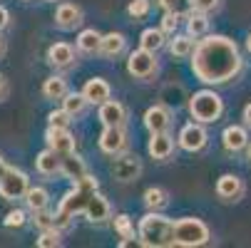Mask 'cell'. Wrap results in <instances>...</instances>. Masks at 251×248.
Returning a JSON list of instances; mask_svg holds the SVG:
<instances>
[{
	"instance_id": "cell-1",
	"label": "cell",
	"mask_w": 251,
	"mask_h": 248,
	"mask_svg": "<svg viewBox=\"0 0 251 248\" xmlns=\"http://www.w3.org/2000/svg\"><path fill=\"white\" fill-rule=\"evenodd\" d=\"M192 69L204 85H224L241 72V55L234 40L209 35L192 52Z\"/></svg>"
},
{
	"instance_id": "cell-2",
	"label": "cell",
	"mask_w": 251,
	"mask_h": 248,
	"mask_svg": "<svg viewBox=\"0 0 251 248\" xmlns=\"http://www.w3.org/2000/svg\"><path fill=\"white\" fill-rule=\"evenodd\" d=\"M137 238L147 248H167L174 246V221L162 216L159 211H150L147 216L139 219Z\"/></svg>"
},
{
	"instance_id": "cell-3",
	"label": "cell",
	"mask_w": 251,
	"mask_h": 248,
	"mask_svg": "<svg viewBox=\"0 0 251 248\" xmlns=\"http://www.w3.org/2000/svg\"><path fill=\"white\" fill-rule=\"evenodd\" d=\"M97 191V179L95 176H85L82 181L75 184L73 191H67L65 199L60 201V208L55 214V226L57 228H67L70 226V219L75 214H85V206L90 201V196Z\"/></svg>"
},
{
	"instance_id": "cell-4",
	"label": "cell",
	"mask_w": 251,
	"mask_h": 248,
	"mask_svg": "<svg viewBox=\"0 0 251 248\" xmlns=\"http://www.w3.org/2000/svg\"><path fill=\"white\" fill-rule=\"evenodd\" d=\"M189 114L194 117V122L211 124V122H217L224 114V102H222V97L217 92L201 90V92H197L189 99Z\"/></svg>"
},
{
	"instance_id": "cell-5",
	"label": "cell",
	"mask_w": 251,
	"mask_h": 248,
	"mask_svg": "<svg viewBox=\"0 0 251 248\" xmlns=\"http://www.w3.org/2000/svg\"><path fill=\"white\" fill-rule=\"evenodd\" d=\"M209 226L201 219H179L174 221V246H184V248H194V246H204L209 243Z\"/></svg>"
},
{
	"instance_id": "cell-6",
	"label": "cell",
	"mask_w": 251,
	"mask_h": 248,
	"mask_svg": "<svg viewBox=\"0 0 251 248\" xmlns=\"http://www.w3.org/2000/svg\"><path fill=\"white\" fill-rule=\"evenodd\" d=\"M27 189H30V179H27V174L20 171V169L8 166V171L0 176V196H3L5 201L25 199Z\"/></svg>"
},
{
	"instance_id": "cell-7",
	"label": "cell",
	"mask_w": 251,
	"mask_h": 248,
	"mask_svg": "<svg viewBox=\"0 0 251 248\" xmlns=\"http://www.w3.org/2000/svg\"><path fill=\"white\" fill-rule=\"evenodd\" d=\"M127 72L137 80H147L157 72V57L154 52L145 50V47H139L134 50L129 57H127Z\"/></svg>"
},
{
	"instance_id": "cell-8",
	"label": "cell",
	"mask_w": 251,
	"mask_h": 248,
	"mask_svg": "<svg viewBox=\"0 0 251 248\" xmlns=\"http://www.w3.org/2000/svg\"><path fill=\"white\" fill-rule=\"evenodd\" d=\"M100 149L110 157L125 154L127 152V132L125 127H104V132L100 134Z\"/></svg>"
},
{
	"instance_id": "cell-9",
	"label": "cell",
	"mask_w": 251,
	"mask_h": 248,
	"mask_svg": "<svg viewBox=\"0 0 251 248\" xmlns=\"http://www.w3.org/2000/svg\"><path fill=\"white\" fill-rule=\"evenodd\" d=\"M206 129L201 127V122H192L187 127H182V132H179V147H182L184 152H201L206 147Z\"/></svg>"
},
{
	"instance_id": "cell-10",
	"label": "cell",
	"mask_w": 251,
	"mask_h": 248,
	"mask_svg": "<svg viewBox=\"0 0 251 248\" xmlns=\"http://www.w3.org/2000/svg\"><path fill=\"white\" fill-rule=\"evenodd\" d=\"M45 141H48V147L55 149L60 157L65 154H73L75 152V136L70 134V129H60V127H48L45 132Z\"/></svg>"
},
{
	"instance_id": "cell-11",
	"label": "cell",
	"mask_w": 251,
	"mask_h": 248,
	"mask_svg": "<svg viewBox=\"0 0 251 248\" xmlns=\"http://www.w3.org/2000/svg\"><path fill=\"white\" fill-rule=\"evenodd\" d=\"M142 171V164L137 157H129V154H117L115 161H112V176L117 181H134Z\"/></svg>"
},
{
	"instance_id": "cell-12",
	"label": "cell",
	"mask_w": 251,
	"mask_h": 248,
	"mask_svg": "<svg viewBox=\"0 0 251 248\" xmlns=\"http://www.w3.org/2000/svg\"><path fill=\"white\" fill-rule=\"evenodd\" d=\"M145 127L150 129V134H162L169 132L172 127V112L164 107V104H154L145 112Z\"/></svg>"
},
{
	"instance_id": "cell-13",
	"label": "cell",
	"mask_w": 251,
	"mask_h": 248,
	"mask_svg": "<svg viewBox=\"0 0 251 248\" xmlns=\"http://www.w3.org/2000/svg\"><path fill=\"white\" fill-rule=\"evenodd\" d=\"M217 196L226 203H234V201H241L244 196V181L234 174H224L222 179L217 181Z\"/></svg>"
},
{
	"instance_id": "cell-14",
	"label": "cell",
	"mask_w": 251,
	"mask_h": 248,
	"mask_svg": "<svg viewBox=\"0 0 251 248\" xmlns=\"http://www.w3.org/2000/svg\"><path fill=\"white\" fill-rule=\"evenodd\" d=\"M100 122L104 127H125L127 122V110L125 104L115 102V99H107L100 104Z\"/></svg>"
},
{
	"instance_id": "cell-15",
	"label": "cell",
	"mask_w": 251,
	"mask_h": 248,
	"mask_svg": "<svg viewBox=\"0 0 251 248\" xmlns=\"http://www.w3.org/2000/svg\"><path fill=\"white\" fill-rule=\"evenodd\" d=\"M85 216L92 221V224H107L112 219V208H110V203H107V199L102 196V194H92L90 196V201H87V206H85Z\"/></svg>"
},
{
	"instance_id": "cell-16",
	"label": "cell",
	"mask_w": 251,
	"mask_h": 248,
	"mask_svg": "<svg viewBox=\"0 0 251 248\" xmlns=\"http://www.w3.org/2000/svg\"><path fill=\"white\" fill-rule=\"evenodd\" d=\"M55 23L62 30H75L82 23V10L73 3H60L57 10H55Z\"/></svg>"
},
{
	"instance_id": "cell-17",
	"label": "cell",
	"mask_w": 251,
	"mask_h": 248,
	"mask_svg": "<svg viewBox=\"0 0 251 248\" xmlns=\"http://www.w3.org/2000/svg\"><path fill=\"white\" fill-rule=\"evenodd\" d=\"M60 174L65 176V179H70L73 184H77V181H82V179H85V176H90V174H87V166H85V161H82L80 157H75V152L62 157Z\"/></svg>"
},
{
	"instance_id": "cell-18",
	"label": "cell",
	"mask_w": 251,
	"mask_h": 248,
	"mask_svg": "<svg viewBox=\"0 0 251 248\" xmlns=\"http://www.w3.org/2000/svg\"><path fill=\"white\" fill-rule=\"evenodd\" d=\"M48 60H50L52 67H60V69L73 67L75 65V50H73V45H67V43H55L48 50Z\"/></svg>"
},
{
	"instance_id": "cell-19",
	"label": "cell",
	"mask_w": 251,
	"mask_h": 248,
	"mask_svg": "<svg viewBox=\"0 0 251 248\" xmlns=\"http://www.w3.org/2000/svg\"><path fill=\"white\" fill-rule=\"evenodd\" d=\"M222 144H224L226 152H241V149L249 144V134H246L244 127L231 124V127H226V129L222 132Z\"/></svg>"
},
{
	"instance_id": "cell-20",
	"label": "cell",
	"mask_w": 251,
	"mask_h": 248,
	"mask_svg": "<svg viewBox=\"0 0 251 248\" xmlns=\"http://www.w3.org/2000/svg\"><path fill=\"white\" fill-rule=\"evenodd\" d=\"M150 154L154 157V159H159V161H164V159H169L172 157V152H174V139L169 136V132H162V134H152V139H150Z\"/></svg>"
},
{
	"instance_id": "cell-21",
	"label": "cell",
	"mask_w": 251,
	"mask_h": 248,
	"mask_svg": "<svg viewBox=\"0 0 251 248\" xmlns=\"http://www.w3.org/2000/svg\"><path fill=\"white\" fill-rule=\"evenodd\" d=\"M82 94L90 99V104H102V102L110 99V85H107L102 77H92V80L85 82Z\"/></svg>"
},
{
	"instance_id": "cell-22",
	"label": "cell",
	"mask_w": 251,
	"mask_h": 248,
	"mask_svg": "<svg viewBox=\"0 0 251 248\" xmlns=\"http://www.w3.org/2000/svg\"><path fill=\"white\" fill-rule=\"evenodd\" d=\"M125 45H127V40H125L122 32H107V35H102L100 55H104V57H117V55L125 52Z\"/></svg>"
},
{
	"instance_id": "cell-23",
	"label": "cell",
	"mask_w": 251,
	"mask_h": 248,
	"mask_svg": "<svg viewBox=\"0 0 251 248\" xmlns=\"http://www.w3.org/2000/svg\"><path fill=\"white\" fill-rule=\"evenodd\" d=\"M35 166H38V171L40 174H45V176H52V174H57L60 171V166H62V159H60V154L55 152V149H45V152H40L38 154V159H35Z\"/></svg>"
},
{
	"instance_id": "cell-24",
	"label": "cell",
	"mask_w": 251,
	"mask_h": 248,
	"mask_svg": "<svg viewBox=\"0 0 251 248\" xmlns=\"http://www.w3.org/2000/svg\"><path fill=\"white\" fill-rule=\"evenodd\" d=\"M194 40L197 38H194V35H189V32L187 35H174V40L169 43V52L174 57H189L194 52V47H197Z\"/></svg>"
},
{
	"instance_id": "cell-25",
	"label": "cell",
	"mask_w": 251,
	"mask_h": 248,
	"mask_svg": "<svg viewBox=\"0 0 251 248\" xmlns=\"http://www.w3.org/2000/svg\"><path fill=\"white\" fill-rule=\"evenodd\" d=\"M87 104H90V99H87L82 92H67V94L62 97V110H67L73 117H80V114L87 110Z\"/></svg>"
},
{
	"instance_id": "cell-26",
	"label": "cell",
	"mask_w": 251,
	"mask_h": 248,
	"mask_svg": "<svg viewBox=\"0 0 251 248\" xmlns=\"http://www.w3.org/2000/svg\"><path fill=\"white\" fill-rule=\"evenodd\" d=\"M25 203H27V208L32 211H43V208H48V203H50V194L43 189V186H35V189H27V194H25Z\"/></svg>"
},
{
	"instance_id": "cell-27",
	"label": "cell",
	"mask_w": 251,
	"mask_h": 248,
	"mask_svg": "<svg viewBox=\"0 0 251 248\" xmlns=\"http://www.w3.org/2000/svg\"><path fill=\"white\" fill-rule=\"evenodd\" d=\"M139 47H145V50H150V52L162 50V47H164V30H162V27H159V30H154V27L145 30V32H142V38H139Z\"/></svg>"
},
{
	"instance_id": "cell-28",
	"label": "cell",
	"mask_w": 251,
	"mask_h": 248,
	"mask_svg": "<svg viewBox=\"0 0 251 248\" xmlns=\"http://www.w3.org/2000/svg\"><path fill=\"white\" fill-rule=\"evenodd\" d=\"M100 45H102V35L97 30H82L77 35V47L82 52H100Z\"/></svg>"
},
{
	"instance_id": "cell-29",
	"label": "cell",
	"mask_w": 251,
	"mask_h": 248,
	"mask_svg": "<svg viewBox=\"0 0 251 248\" xmlns=\"http://www.w3.org/2000/svg\"><path fill=\"white\" fill-rule=\"evenodd\" d=\"M209 30V20H206V13H199V10H192L187 15V32L194 35V38H201Z\"/></svg>"
},
{
	"instance_id": "cell-30",
	"label": "cell",
	"mask_w": 251,
	"mask_h": 248,
	"mask_svg": "<svg viewBox=\"0 0 251 248\" xmlns=\"http://www.w3.org/2000/svg\"><path fill=\"white\" fill-rule=\"evenodd\" d=\"M167 203H169V194H167L164 189L152 186V189L145 191V206H147L150 211H162Z\"/></svg>"
},
{
	"instance_id": "cell-31",
	"label": "cell",
	"mask_w": 251,
	"mask_h": 248,
	"mask_svg": "<svg viewBox=\"0 0 251 248\" xmlns=\"http://www.w3.org/2000/svg\"><path fill=\"white\" fill-rule=\"evenodd\" d=\"M43 94L48 99H62L67 94V82L62 77H57V75L55 77H48L45 85H43Z\"/></svg>"
},
{
	"instance_id": "cell-32",
	"label": "cell",
	"mask_w": 251,
	"mask_h": 248,
	"mask_svg": "<svg viewBox=\"0 0 251 248\" xmlns=\"http://www.w3.org/2000/svg\"><path fill=\"white\" fill-rule=\"evenodd\" d=\"M159 5L167 10V13H174V15H189L194 10V0H159Z\"/></svg>"
},
{
	"instance_id": "cell-33",
	"label": "cell",
	"mask_w": 251,
	"mask_h": 248,
	"mask_svg": "<svg viewBox=\"0 0 251 248\" xmlns=\"http://www.w3.org/2000/svg\"><path fill=\"white\" fill-rule=\"evenodd\" d=\"M115 231L122 236V238H134V224L127 214H117L115 216Z\"/></svg>"
},
{
	"instance_id": "cell-34",
	"label": "cell",
	"mask_w": 251,
	"mask_h": 248,
	"mask_svg": "<svg viewBox=\"0 0 251 248\" xmlns=\"http://www.w3.org/2000/svg\"><path fill=\"white\" fill-rule=\"evenodd\" d=\"M70 122H73V114L67 110H52L48 114V124L50 127H60V129H70Z\"/></svg>"
},
{
	"instance_id": "cell-35",
	"label": "cell",
	"mask_w": 251,
	"mask_h": 248,
	"mask_svg": "<svg viewBox=\"0 0 251 248\" xmlns=\"http://www.w3.org/2000/svg\"><path fill=\"white\" fill-rule=\"evenodd\" d=\"M35 243H38L40 248H57V246L62 243V241H60V228H45Z\"/></svg>"
},
{
	"instance_id": "cell-36",
	"label": "cell",
	"mask_w": 251,
	"mask_h": 248,
	"mask_svg": "<svg viewBox=\"0 0 251 248\" xmlns=\"http://www.w3.org/2000/svg\"><path fill=\"white\" fill-rule=\"evenodd\" d=\"M35 226H38L40 231H45V228H57L55 226V214H50L48 208H43V211H35Z\"/></svg>"
},
{
	"instance_id": "cell-37",
	"label": "cell",
	"mask_w": 251,
	"mask_h": 248,
	"mask_svg": "<svg viewBox=\"0 0 251 248\" xmlns=\"http://www.w3.org/2000/svg\"><path fill=\"white\" fill-rule=\"evenodd\" d=\"M152 8V0H132V3L127 5V13L132 18H145Z\"/></svg>"
},
{
	"instance_id": "cell-38",
	"label": "cell",
	"mask_w": 251,
	"mask_h": 248,
	"mask_svg": "<svg viewBox=\"0 0 251 248\" xmlns=\"http://www.w3.org/2000/svg\"><path fill=\"white\" fill-rule=\"evenodd\" d=\"M25 211H20V208H15V211H10V214L3 219V226L5 228H23L25 226Z\"/></svg>"
},
{
	"instance_id": "cell-39",
	"label": "cell",
	"mask_w": 251,
	"mask_h": 248,
	"mask_svg": "<svg viewBox=\"0 0 251 248\" xmlns=\"http://www.w3.org/2000/svg\"><path fill=\"white\" fill-rule=\"evenodd\" d=\"M176 27H179V15H174V13H164V18H162V30L169 32V35H174Z\"/></svg>"
},
{
	"instance_id": "cell-40",
	"label": "cell",
	"mask_w": 251,
	"mask_h": 248,
	"mask_svg": "<svg viewBox=\"0 0 251 248\" xmlns=\"http://www.w3.org/2000/svg\"><path fill=\"white\" fill-rule=\"evenodd\" d=\"M219 8V0H194V10L199 13H214Z\"/></svg>"
},
{
	"instance_id": "cell-41",
	"label": "cell",
	"mask_w": 251,
	"mask_h": 248,
	"mask_svg": "<svg viewBox=\"0 0 251 248\" xmlns=\"http://www.w3.org/2000/svg\"><path fill=\"white\" fill-rule=\"evenodd\" d=\"M8 23H10V13H8L3 5H0V30L8 27Z\"/></svg>"
},
{
	"instance_id": "cell-42",
	"label": "cell",
	"mask_w": 251,
	"mask_h": 248,
	"mask_svg": "<svg viewBox=\"0 0 251 248\" xmlns=\"http://www.w3.org/2000/svg\"><path fill=\"white\" fill-rule=\"evenodd\" d=\"M5 97H8V80L0 75V102H3Z\"/></svg>"
},
{
	"instance_id": "cell-43",
	"label": "cell",
	"mask_w": 251,
	"mask_h": 248,
	"mask_svg": "<svg viewBox=\"0 0 251 248\" xmlns=\"http://www.w3.org/2000/svg\"><path fill=\"white\" fill-rule=\"evenodd\" d=\"M244 124L251 129V104H246V107H244Z\"/></svg>"
},
{
	"instance_id": "cell-44",
	"label": "cell",
	"mask_w": 251,
	"mask_h": 248,
	"mask_svg": "<svg viewBox=\"0 0 251 248\" xmlns=\"http://www.w3.org/2000/svg\"><path fill=\"white\" fill-rule=\"evenodd\" d=\"M5 171H8V164H5V159H3V157H0V176H3Z\"/></svg>"
},
{
	"instance_id": "cell-45",
	"label": "cell",
	"mask_w": 251,
	"mask_h": 248,
	"mask_svg": "<svg viewBox=\"0 0 251 248\" xmlns=\"http://www.w3.org/2000/svg\"><path fill=\"white\" fill-rule=\"evenodd\" d=\"M5 52V43H3V38H0V55Z\"/></svg>"
},
{
	"instance_id": "cell-46",
	"label": "cell",
	"mask_w": 251,
	"mask_h": 248,
	"mask_svg": "<svg viewBox=\"0 0 251 248\" xmlns=\"http://www.w3.org/2000/svg\"><path fill=\"white\" fill-rule=\"evenodd\" d=\"M246 47H249V52H251V35H249V40H246Z\"/></svg>"
},
{
	"instance_id": "cell-47",
	"label": "cell",
	"mask_w": 251,
	"mask_h": 248,
	"mask_svg": "<svg viewBox=\"0 0 251 248\" xmlns=\"http://www.w3.org/2000/svg\"><path fill=\"white\" fill-rule=\"evenodd\" d=\"M249 159H251V147H249Z\"/></svg>"
},
{
	"instance_id": "cell-48",
	"label": "cell",
	"mask_w": 251,
	"mask_h": 248,
	"mask_svg": "<svg viewBox=\"0 0 251 248\" xmlns=\"http://www.w3.org/2000/svg\"><path fill=\"white\" fill-rule=\"evenodd\" d=\"M48 3H57V0H48Z\"/></svg>"
},
{
	"instance_id": "cell-49",
	"label": "cell",
	"mask_w": 251,
	"mask_h": 248,
	"mask_svg": "<svg viewBox=\"0 0 251 248\" xmlns=\"http://www.w3.org/2000/svg\"><path fill=\"white\" fill-rule=\"evenodd\" d=\"M23 3H30V0H23Z\"/></svg>"
}]
</instances>
